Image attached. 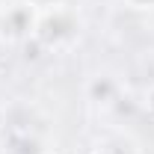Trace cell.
I'll return each mask as SVG.
<instances>
[{
	"instance_id": "cell-4",
	"label": "cell",
	"mask_w": 154,
	"mask_h": 154,
	"mask_svg": "<svg viewBox=\"0 0 154 154\" xmlns=\"http://www.w3.org/2000/svg\"><path fill=\"white\" fill-rule=\"evenodd\" d=\"M128 9H136V12H151L154 9V0H122Z\"/></svg>"
},
{
	"instance_id": "cell-2",
	"label": "cell",
	"mask_w": 154,
	"mask_h": 154,
	"mask_svg": "<svg viewBox=\"0 0 154 154\" xmlns=\"http://www.w3.org/2000/svg\"><path fill=\"white\" fill-rule=\"evenodd\" d=\"M36 18L38 6L33 0H15L0 12V36L9 42H27V38H33Z\"/></svg>"
},
{
	"instance_id": "cell-8",
	"label": "cell",
	"mask_w": 154,
	"mask_h": 154,
	"mask_svg": "<svg viewBox=\"0 0 154 154\" xmlns=\"http://www.w3.org/2000/svg\"><path fill=\"white\" fill-rule=\"evenodd\" d=\"M38 154H62V151H57V148H45V151H38Z\"/></svg>"
},
{
	"instance_id": "cell-1",
	"label": "cell",
	"mask_w": 154,
	"mask_h": 154,
	"mask_svg": "<svg viewBox=\"0 0 154 154\" xmlns=\"http://www.w3.org/2000/svg\"><path fill=\"white\" fill-rule=\"evenodd\" d=\"M80 36V15H77L71 6L59 3V6H48V9H38L36 27H33V38L45 51H57L71 45Z\"/></svg>"
},
{
	"instance_id": "cell-3",
	"label": "cell",
	"mask_w": 154,
	"mask_h": 154,
	"mask_svg": "<svg viewBox=\"0 0 154 154\" xmlns=\"http://www.w3.org/2000/svg\"><path fill=\"white\" fill-rule=\"evenodd\" d=\"M86 95H89L92 104L107 107V104H113L116 98H119V80L113 74H95L86 83Z\"/></svg>"
},
{
	"instance_id": "cell-7",
	"label": "cell",
	"mask_w": 154,
	"mask_h": 154,
	"mask_svg": "<svg viewBox=\"0 0 154 154\" xmlns=\"http://www.w3.org/2000/svg\"><path fill=\"white\" fill-rule=\"evenodd\" d=\"M89 154H122V151H116L113 145H101V148H92Z\"/></svg>"
},
{
	"instance_id": "cell-6",
	"label": "cell",
	"mask_w": 154,
	"mask_h": 154,
	"mask_svg": "<svg viewBox=\"0 0 154 154\" xmlns=\"http://www.w3.org/2000/svg\"><path fill=\"white\" fill-rule=\"evenodd\" d=\"M38 9H48V6H59V3H65V0H33Z\"/></svg>"
},
{
	"instance_id": "cell-9",
	"label": "cell",
	"mask_w": 154,
	"mask_h": 154,
	"mask_svg": "<svg viewBox=\"0 0 154 154\" xmlns=\"http://www.w3.org/2000/svg\"><path fill=\"white\" fill-rule=\"evenodd\" d=\"M0 12H3V9H0Z\"/></svg>"
},
{
	"instance_id": "cell-5",
	"label": "cell",
	"mask_w": 154,
	"mask_h": 154,
	"mask_svg": "<svg viewBox=\"0 0 154 154\" xmlns=\"http://www.w3.org/2000/svg\"><path fill=\"white\" fill-rule=\"evenodd\" d=\"M142 107H145V113L154 119V83L145 89V95H142Z\"/></svg>"
}]
</instances>
